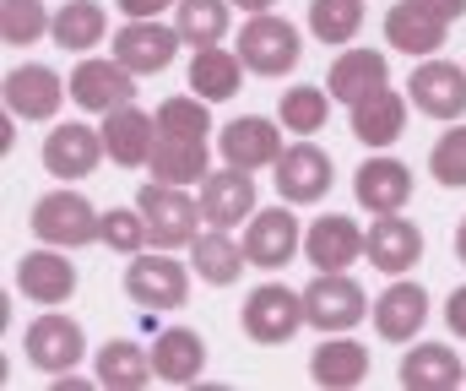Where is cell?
<instances>
[{"mask_svg":"<svg viewBox=\"0 0 466 391\" xmlns=\"http://www.w3.org/2000/svg\"><path fill=\"white\" fill-rule=\"evenodd\" d=\"M304 315H309V326H320V332H352V326L369 315V293L352 283L348 272H320V277L304 288Z\"/></svg>","mask_w":466,"mask_h":391,"instance_id":"6","label":"cell"},{"mask_svg":"<svg viewBox=\"0 0 466 391\" xmlns=\"http://www.w3.org/2000/svg\"><path fill=\"white\" fill-rule=\"evenodd\" d=\"M299 27L288 16H271V11H255L244 27H238V60L255 71V77H282L299 66Z\"/></svg>","mask_w":466,"mask_h":391,"instance_id":"3","label":"cell"},{"mask_svg":"<svg viewBox=\"0 0 466 391\" xmlns=\"http://www.w3.org/2000/svg\"><path fill=\"white\" fill-rule=\"evenodd\" d=\"M429 169H434V180H440V185L461 190V185H466V126H451L440 141H434Z\"/></svg>","mask_w":466,"mask_h":391,"instance_id":"40","label":"cell"},{"mask_svg":"<svg viewBox=\"0 0 466 391\" xmlns=\"http://www.w3.org/2000/svg\"><path fill=\"white\" fill-rule=\"evenodd\" d=\"M309 376L320 386H358L369 376V348L352 343V337H326L315 348V359H309Z\"/></svg>","mask_w":466,"mask_h":391,"instance_id":"31","label":"cell"},{"mask_svg":"<svg viewBox=\"0 0 466 391\" xmlns=\"http://www.w3.org/2000/svg\"><path fill=\"white\" fill-rule=\"evenodd\" d=\"M407 93L429 120H461L466 115V71L456 60H423L412 71Z\"/></svg>","mask_w":466,"mask_h":391,"instance_id":"13","label":"cell"},{"mask_svg":"<svg viewBox=\"0 0 466 391\" xmlns=\"http://www.w3.org/2000/svg\"><path fill=\"white\" fill-rule=\"evenodd\" d=\"M147 229H152V245L157 251H179V245H196V223H207L201 212V196L190 201L185 185H163V180H147L141 196H136Z\"/></svg>","mask_w":466,"mask_h":391,"instance_id":"2","label":"cell"},{"mask_svg":"<svg viewBox=\"0 0 466 391\" xmlns=\"http://www.w3.org/2000/svg\"><path fill=\"white\" fill-rule=\"evenodd\" d=\"M201 212L212 229H233V223H249L255 218V180L249 169H212L201 180Z\"/></svg>","mask_w":466,"mask_h":391,"instance_id":"16","label":"cell"},{"mask_svg":"<svg viewBox=\"0 0 466 391\" xmlns=\"http://www.w3.org/2000/svg\"><path fill=\"white\" fill-rule=\"evenodd\" d=\"M147 240H152V229H147L141 207H109V212H104V245H109V251L136 256Z\"/></svg>","mask_w":466,"mask_h":391,"instance_id":"39","label":"cell"},{"mask_svg":"<svg viewBox=\"0 0 466 391\" xmlns=\"http://www.w3.org/2000/svg\"><path fill=\"white\" fill-rule=\"evenodd\" d=\"M16 288L33 299V304H66L76 293V266L66 261V251H27L16 261Z\"/></svg>","mask_w":466,"mask_h":391,"instance_id":"20","label":"cell"},{"mask_svg":"<svg viewBox=\"0 0 466 391\" xmlns=\"http://www.w3.org/2000/svg\"><path fill=\"white\" fill-rule=\"evenodd\" d=\"M125 293H130L141 310H179L185 293H190V266L174 261L168 251H157V256L136 251L130 266H125Z\"/></svg>","mask_w":466,"mask_h":391,"instance_id":"4","label":"cell"},{"mask_svg":"<svg viewBox=\"0 0 466 391\" xmlns=\"http://www.w3.org/2000/svg\"><path fill=\"white\" fill-rule=\"evenodd\" d=\"M326 115H331V87H293V93H282V126L293 136L326 130Z\"/></svg>","mask_w":466,"mask_h":391,"instance_id":"37","label":"cell"},{"mask_svg":"<svg viewBox=\"0 0 466 391\" xmlns=\"http://www.w3.org/2000/svg\"><path fill=\"white\" fill-rule=\"evenodd\" d=\"M157 130H163V136H196V141H207V130H212L207 98H201V93H196V98H163V104H157Z\"/></svg>","mask_w":466,"mask_h":391,"instance_id":"38","label":"cell"},{"mask_svg":"<svg viewBox=\"0 0 466 391\" xmlns=\"http://www.w3.org/2000/svg\"><path fill=\"white\" fill-rule=\"evenodd\" d=\"M125 16H163V11H174L179 0H115Z\"/></svg>","mask_w":466,"mask_h":391,"instance_id":"42","label":"cell"},{"mask_svg":"<svg viewBox=\"0 0 466 391\" xmlns=\"http://www.w3.org/2000/svg\"><path fill=\"white\" fill-rule=\"evenodd\" d=\"M201 365H207V343H201V332H190V326H168V332H157V343H152V370H157V381H168V386H190V381L201 376Z\"/></svg>","mask_w":466,"mask_h":391,"instance_id":"25","label":"cell"},{"mask_svg":"<svg viewBox=\"0 0 466 391\" xmlns=\"http://www.w3.org/2000/svg\"><path fill=\"white\" fill-rule=\"evenodd\" d=\"M27 229H33L44 245L76 251V245L104 240V212H98L82 190H49V196H38V207H33Z\"/></svg>","mask_w":466,"mask_h":391,"instance_id":"1","label":"cell"},{"mask_svg":"<svg viewBox=\"0 0 466 391\" xmlns=\"http://www.w3.org/2000/svg\"><path fill=\"white\" fill-rule=\"evenodd\" d=\"M385 82H390V60L380 49H348V55H337V66L326 77L331 98H342V104H358L363 93H374Z\"/></svg>","mask_w":466,"mask_h":391,"instance_id":"26","label":"cell"},{"mask_svg":"<svg viewBox=\"0 0 466 391\" xmlns=\"http://www.w3.org/2000/svg\"><path fill=\"white\" fill-rule=\"evenodd\" d=\"M228 5L233 0H179V5H174V27H179V38L196 44V49L223 44V33H228Z\"/></svg>","mask_w":466,"mask_h":391,"instance_id":"33","label":"cell"},{"mask_svg":"<svg viewBox=\"0 0 466 391\" xmlns=\"http://www.w3.org/2000/svg\"><path fill=\"white\" fill-rule=\"evenodd\" d=\"M22 348H27V365H38L44 376H60V370H76V359L87 354V332L71 315H55L49 310V315H38L27 326Z\"/></svg>","mask_w":466,"mask_h":391,"instance_id":"8","label":"cell"},{"mask_svg":"<svg viewBox=\"0 0 466 391\" xmlns=\"http://www.w3.org/2000/svg\"><path fill=\"white\" fill-rule=\"evenodd\" d=\"M299 251H304V229H299V218L288 207H266V212L249 218V229H244V256H249V266L277 272V266H288Z\"/></svg>","mask_w":466,"mask_h":391,"instance_id":"9","label":"cell"},{"mask_svg":"<svg viewBox=\"0 0 466 391\" xmlns=\"http://www.w3.org/2000/svg\"><path fill=\"white\" fill-rule=\"evenodd\" d=\"M233 5H244V11H271L277 0H233Z\"/></svg>","mask_w":466,"mask_h":391,"instance_id":"44","label":"cell"},{"mask_svg":"<svg viewBox=\"0 0 466 391\" xmlns=\"http://www.w3.org/2000/svg\"><path fill=\"white\" fill-rule=\"evenodd\" d=\"M423 321H429V288H423V283L396 277V283L374 299V332H380L385 343H412V337L423 332Z\"/></svg>","mask_w":466,"mask_h":391,"instance_id":"15","label":"cell"},{"mask_svg":"<svg viewBox=\"0 0 466 391\" xmlns=\"http://www.w3.org/2000/svg\"><path fill=\"white\" fill-rule=\"evenodd\" d=\"M461 381H466L461 359L445 343H418L401 359V386H412V391H451V386H461Z\"/></svg>","mask_w":466,"mask_h":391,"instance_id":"29","label":"cell"},{"mask_svg":"<svg viewBox=\"0 0 466 391\" xmlns=\"http://www.w3.org/2000/svg\"><path fill=\"white\" fill-rule=\"evenodd\" d=\"M244 261H249L244 256V240H233L228 229H207V234H196V245H190V266H196V277L212 283V288L238 283Z\"/></svg>","mask_w":466,"mask_h":391,"instance_id":"27","label":"cell"},{"mask_svg":"<svg viewBox=\"0 0 466 391\" xmlns=\"http://www.w3.org/2000/svg\"><path fill=\"white\" fill-rule=\"evenodd\" d=\"M304 293H293L288 283H260L249 299H244V332L249 343H288L299 326H304Z\"/></svg>","mask_w":466,"mask_h":391,"instance_id":"5","label":"cell"},{"mask_svg":"<svg viewBox=\"0 0 466 391\" xmlns=\"http://www.w3.org/2000/svg\"><path fill=\"white\" fill-rule=\"evenodd\" d=\"M244 60L233 55V49H218V44H207V49H196V60H190V93H201L207 104H223L238 93V82H244Z\"/></svg>","mask_w":466,"mask_h":391,"instance_id":"28","label":"cell"},{"mask_svg":"<svg viewBox=\"0 0 466 391\" xmlns=\"http://www.w3.org/2000/svg\"><path fill=\"white\" fill-rule=\"evenodd\" d=\"M179 27H163L157 16H130L125 27L115 33V60L130 66L136 77H157L174 66V49H179Z\"/></svg>","mask_w":466,"mask_h":391,"instance_id":"7","label":"cell"},{"mask_svg":"<svg viewBox=\"0 0 466 391\" xmlns=\"http://www.w3.org/2000/svg\"><path fill=\"white\" fill-rule=\"evenodd\" d=\"M104 147H109V158H115L119 169H141V163H152L157 120L141 115L136 104H119V109L104 115Z\"/></svg>","mask_w":466,"mask_h":391,"instance_id":"22","label":"cell"},{"mask_svg":"<svg viewBox=\"0 0 466 391\" xmlns=\"http://www.w3.org/2000/svg\"><path fill=\"white\" fill-rule=\"evenodd\" d=\"M456 256H461V266H466V218H461V229H456Z\"/></svg>","mask_w":466,"mask_h":391,"instance_id":"45","label":"cell"},{"mask_svg":"<svg viewBox=\"0 0 466 391\" xmlns=\"http://www.w3.org/2000/svg\"><path fill=\"white\" fill-rule=\"evenodd\" d=\"M363 245H369V234L342 218V212H331V218H315L309 229H304V256L309 266H320V272H342L352 261L363 256Z\"/></svg>","mask_w":466,"mask_h":391,"instance_id":"19","label":"cell"},{"mask_svg":"<svg viewBox=\"0 0 466 391\" xmlns=\"http://www.w3.org/2000/svg\"><path fill=\"white\" fill-rule=\"evenodd\" d=\"M0 87H5V109L22 120H55V109L66 98V82L49 66H16V71H5Z\"/></svg>","mask_w":466,"mask_h":391,"instance_id":"17","label":"cell"},{"mask_svg":"<svg viewBox=\"0 0 466 391\" xmlns=\"http://www.w3.org/2000/svg\"><path fill=\"white\" fill-rule=\"evenodd\" d=\"M104 152H109L104 147V130L82 126V120H66V126H55L44 136V169L55 180H87Z\"/></svg>","mask_w":466,"mask_h":391,"instance_id":"12","label":"cell"},{"mask_svg":"<svg viewBox=\"0 0 466 391\" xmlns=\"http://www.w3.org/2000/svg\"><path fill=\"white\" fill-rule=\"evenodd\" d=\"M348 109H352V136H358L363 147H390V141L407 130V98L390 93V82L374 87V93H363Z\"/></svg>","mask_w":466,"mask_h":391,"instance_id":"23","label":"cell"},{"mask_svg":"<svg viewBox=\"0 0 466 391\" xmlns=\"http://www.w3.org/2000/svg\"><path fill=\"white\" fill-rule=\"evenodd\" d=\"M218 152H223V163H233V169H271L288 147H282V130H277V120H266V115H238V120H228L223 126V136H218Z\"/></svg>","mask_w":466,"mask_h":391,"instance_id":"11","label":"cell"},{"mask_svg":"<svg viewBox=\"0 0 466 391\" xmlns=\"http://www.w3.org/2000/svg\"><path fill=\"white\" fill-rule=\"evenodd\" d=\"M44 33H55V16L38 5V0H0V38L11 49H27L38 44Z\"/></svg>","mask_w":466,"mask_h":391,"instance_id":"35","label":"cell"},{"mask_svg":"<svg viewBox=\"0 0 466 391\" xmlns=\"http://www.w3.org/2000/svg\"><path fill=\"white\" fill-rule=\"evenodd\" d=\"M445 326H451L456 337H466V283L451 288V299H445Z\"/></svg>","mask_w":466,"mask_h":391,"instance_id":"41","label":"cell"},{"mask_svg":"<svg viewBox=\"0 0 466 391\" xmlns=\"http://www.w3.org/2000/svg\"><path fill=\"white\" fill-rule=\"evenodd\" d=\"M207 141L196 136H163L157 130V147H152V180L163 185H190V180H207Z\"/></svg>","mask_w":466,"mask_h":391,"instance_id":"30","label":"cell"},{"mask_svg":"<svg viewBox=\"0 0 466 391\" xmlns=\"http://www.w3.org/2000/svg\"><path fill=\"white\" fill-rule=\"evenodd\" d=\"M271 174H277V196L293 201V207H309V201H320V196L331 190V158H326L315 141H293V147L271 163Z\"/></svg>","mask_w":466,"mask_h":391,"instance_id":"10","label":"cell"},{"mask_svg":"<svg viewBox=\"0 0 466 391\" xmlns=\"http://www.w3.org/2000/svg\"><path fill=\"white\" fill-rule=\"evenodd\" d=\"M71 98L87 109V115H109L119 104H130L136 98V71L130 66H119V60H82L76 71H71Z\"/></svg>","mask_w":466,"mask_h":391,"instance_id":"14","label":"cell"},{"mask_svg":"<svg viewBox=\"0 0 466 391\" xmlns=\"http://www.w3.org/2000/svg\"><path fill=\"white\" fill-rule=\"evenodd\" d=\"M147 376H157L147 348H136V343H125V337L98 348V381H104V386L136 391V386H147Z\"/></svg>","mask_w":466,"mask_h":391,"instance_id":"34","label":"cell"},{"mask_svg":"<svg viewBox=\"0 0 466 391\" xmlns=\"http://www.w3.org/2000/svg\"><path fill=\"white\" fill-rule=\"evenodd\" d=\"M104 33H109V16H104V5H98V0H71V5H60V11H55V44H60V49H71V55L98 49V44H104Z\"/></svg>","mask_w":466,"mask_h":391,"instance_id":"32","label":"cell"},{"mask_svg":"<svg viewBox=\"0 0 466 391\" xmlns=\"http://www.w3.org/2000/svg\"><path fill=\"white\" fill-rule=\"evenodd\" d=\"M445 33H451V22L418 0H401L385 11V44L401 55H434V49H445Z\"/></svg>","mask_w":466,"mask_h":391,"instance_id":"21","label":"cell"},{"mask_svg":"<svg viewBox=\"0 0 466 391\" xmlns=\"http://www.w3.org/2000/svg\"><path fill=\"white\" fill-rule=\"evenodd\" d=\"M418 5H429V11H434V16H445V22L466 16V0H418Z\"/></svg>","mask_w":466,"mask_h":391,"instance_id":"43","label":"cell"},{"mask_svg":"<svg viewBox=\"0 0 466 391\" xmlns=\"http://www.w3.org/2000/svg\"><path fill=\"white\" fill-rule=\"evenodd\" d=\"M363 27V5L358 0H309V33L320 44H352Z\"/></svg>","mask_w":466,"mask_h":391,"instance_id":"36","label":"cell"},{"mask_svg":"<svg viewBox=\"0 0 466 391\" xmlns=\"http://www.w3.org/2000/svg\"><path fill=\"white\" fill-rule=\"evenodd\" d=\"M352 190L369 212H401L407 196H412V169L401 158H369L358 174H352Z\"/></svg>","mask_w":466,"mask_h":391,"instance_id":"24","label":"cell"},{"mask_svg":"<svg viewBox=\"0 0 466 391\" xmlns=\"http://www.w3.org/2000/svg\"><path fill=\"white\" fill-rule=\"evenodd\" d=\"M363 256H369V266L401 277L407 266H418V256H423V229L407 223L401 212H380V223H369V245H363Z\"/></svg>","mask_w":466,"mask_h":391,"instance_id":"18","label":"cell"}]
</instances>
